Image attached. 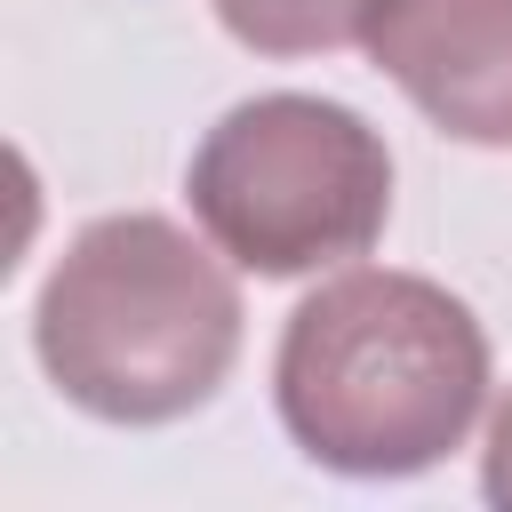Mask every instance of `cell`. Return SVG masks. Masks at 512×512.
<instances>
[{
	"mask_svg": "<svg viewBox=\"0 0 512 512\" xmlns=\"http://www.w3.org/2000/svg\"><path fill=\"white\" fill-rule=\"evenodd\" d=\"M272 400L312 464L408 480L464 448L488 400V336L440 280L368 264L288 312Z\"/></svg>",
	"mask_w": 512,
	"mask_h": 512,
	"instance_id": "6da1fadb",
	"label": "cell"
},
{
	"mask_svg": "<svg viewBox=\"0 0 512 512\" xmlns=\"http://www.w3.org/2000/svg\"><path fill=\"white\" fill-rule=\"evenodd\" d=\"M232 272L168 216H96L48 264L32 352L48 384L104 424H176L240 360Z\"/></svg>",
	"mask_w": 512,
	"mask_h": 512,
	"instance_id": "7a4b0ae2",
	"label": "cell"
},
{
	"mask_svg": "<svg viewBox=\"0 0 512 512\" xmlns=\"http://www.w3.org/2000/svg\"><path fill=\"white\" fill-rule=\"evenodd\" d=\"M184 192L240 272L296 280L376 248L392 216V152L352 104L272 88L200 136Z\"/></svg>",
	"mask_w": 512,
	"mask_h": 512,
	"instance_id": "3957f363",
	"label": "cell"
},
{
	"mask_svg": "<svg viewBox=\"0 0 512 512\" xmlns=\"http://www.w3.org/2000/svg\"><path fill=\"white\" fill-rule=\"evenodd\" d=\"M368 56L440 136L512 144V0H392Z\"/></svg>",
	"mask_w": 512,
	"mask_h": 512,
	"instance_id": "277c9868",
	"label": "cell"
},
{
	"mask_svg": "<svg viewBox=\"0 0 512 512\" xmlns=\"http://www.w3.org/2000/svg\"><path fill=\"white\" fill-rule=\"evenodd\" d=\"M392 0H216L224 32L256 56H328L376 32Z\"/></svg>",
	"mask_w": 512,
	"mask_h": 512,
	"instance_id": "5b68a950",
	"label": "cell"
},
{
	"mask_svg": "<svg viewBox=\"0 0 512 512\" xmlns=\"http://www.w3.org/2000/svg\"><path fill=\"white\" fill-rule=\"evenodd\" d=\"M480 488H488V504H504L512 512V392L496 400V416H488V456H480Z\"/></svg>",
	"mask_w": 512,
	"mask_h": 512,
	"instance_id": "8992f818",
	"label": "cell"
}]
</instances>
